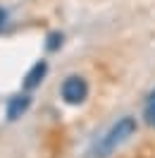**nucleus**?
Returning a JSON list of instances; mask_svg holds the SVG:
<instances>
[{"instance_id": "f257e3e1", "label": "nucleus", "mask_w": 155, "mask_h": 158, "mask_svg": "<svg viewBox=\"0 0 155 158\" xmlns=\"http://www.w3.org/2000/svg\"><path fill=\"white\" fill-rule=\"evenodd\" d=\"M136 129H138V125H136L134 118H129V115H126V118L117 120L115 125H112V127L100 137V141L96 144V156L98 158H107L112 151H117L122 144H126L129 139L134 137Z\"/></svg>"}, {"instance_id": "f03ea898", "label": "nucleus", "mask_w": 155, "mask_h": 158, "mask_svg": "<svg viewBox=\"0 0 155 158\" xmlns=\"http://www.w3.org/2000/svg\"><path fill=\"white\" fill-rule=\"evenodd\" d=\"M60 94H62V101L69 103V106H79L88 98V81L81 74H69L62 86H60Z\"/></svg>"}, {"instance_id": "7ed1b4c3", "label": "nucleus", "mask_w": 155, "mask_h": 158, "mask_svg": "<svg viewBox=\"0 0 155 158\" xmlns=\"http://www.w3.org/2000/svg\"><path fill=\"white\" fill-rule=\"evenodd\" d=\"M31 106V98L26 94H19V96H12L10 103H7V120H19Z\"/></svg>"}, {"instance_id": "20e7f679", "label": "nucleus", "mask_w": 155, "mask_h": 158, "mask_svg": "<svg viewBox=\"0 0 155 158\" xmlns=\"http://www.w3.org/2000/svg\"><path fill=\"white\" fill-rule=\"evenodd\" d=\"M46 72H48V62H46V60H38V62L26 72V77H24V89H29V91L36 89L41 81H43Z\"/></svg>"}, {"instance_id": "39448f33", "label": "nucleus", "mask_w": 155, "mask_h": 158, "mask_svg": "<svg viewBox=\"0 0 155 158\" xmlns=\"http://www.w3.org/2000/svg\"><path fill=\"white\" fill-rule=\"evenodd\" d=\"M60 46H62V34H60V31H53V34L48 36V43H46V48H48V50H58Z\"/></svg>"}, {"instance_id": "423d86ee", "label": "nucleus", "mask_w": 155, "mask_h": 158, "mask_svg": "<svg viewBox=\"0 0 155 158\" xmlns=\"http://www.w3.org/2000/svg\"><path fill=\"white\" fill-rule=\"evenodd\" d=\"M145 120H148L150 125H155V94L150 96V103H148V108H145Z\"/></svg>"}, {"instance_id": "0eeeda50", "label": "nucleus", "mask_w": 155, "mask_h": 158, "mask_svg": "<svg viewBox=\"0 0 155 158\" xmlns=\"http://www.w3.org/2000/svg\"><path fill=\"white\" fill-rule=\"evenodd\" d=\"M5 17H7V15H5V10H0V29H2V24H5Z\"/></svg>"}]
</instances>
